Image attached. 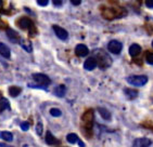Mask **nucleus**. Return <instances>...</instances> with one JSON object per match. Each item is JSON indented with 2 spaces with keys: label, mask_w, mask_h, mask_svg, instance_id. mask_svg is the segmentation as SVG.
<instances>
[{
  "label": "nucleus",
  "mask_w": 153,
  "mask_h": 147,
  "mask_svg": "<svg viewBox=\"0 0 153 147\" xmlns=\"http://www.w3.org/2000/svg\"><path fill=\"white\" fill-rule=\"evenodd\" d=\"M33 79H34V81L38 83L40 88H45V87H47L51 83L50 78L47 75H44V74H34Z\"/></svg>",
  "instance_id": "nucleus-1"
},
{
  "label": "nucleus",
  "mask_w": 153,
  "mask_h": 147,
  "mask_svg": "<svg viewBox=\"0 0 153 147\" xmlns=\"http://www.w3.org/2000/svg\"><path fill=\"white\" fill-rule=\"evenodd\" d=\"M127 81L130 85H135V87H142L148 82L147 76H130L127 78Z\"/></svg>",
  "instance_id": "nucleus-2"
},
{
  "label": "nucleus",
  "mask_w": 153,
  "mask_h": 147,
  "mask_svg": "<svg viewBox=\"0 0 153 147\" xmlns=\"http://www.w3.org/2000/svg\"><path fill=\"white\" fill-rule=\"evenodd\" d=\"M122 49H123V44H122V42L117 41V40H112L108 44V50L111 53H113V54H120Z\"/></svg>",
  "instance_id": "nucleus-3"
},
{
  "label": "nucleus",
  "mask_w": 153,
  "mask_h": 147,
  "mask_svg": "<svg viewBox=\"0 0 153 147\" xmlns=\"http://www.w3.org/2000/svg\"><path fill=\"white\" fill-rule=\"evenodd\" d=\"M52 28H53V30H54V32H56V37L59 39H61V40H66V39H68V32H66L64 28H62V27L58 26V25H53Z\"/></svg>",
  "instance_id": "nucleus-4"
},
{
  "label": "nucleus",
  "mask_w": 153,
  "mask_h": 147,
  "mask_svg": "<svg viewBox=\"0 0 153 147\" xmlns=\"http://www.w3.org/2000/svg\"><path fill=\"white\" fill-rule=\"evenodd\" d=\"M152 144V141L149 140V138L141 137V138H137L135 142H134L133 147H149Z\"/></svg>",
  "instance_id": "nucleus-5"
},
{
  "label": "nucleus",
  "mask_w": 153,
  "mask_h": 147,
  "mask_svg": "<svg viewBox=\"0 0 153 147\" xmlns=\"http://www.w3.org/2000/svg\"><path fill=\"white\" fill-rule=\"evenodd\" d=\"M18 24L22 29H30L33 27V22L28 18H21L19 20Z\"/></svg>",
  "instance_id": "nucleus-6"
},
{
  "label": "nucleus",
  "mask_w": 153,
  "mask_h": 147,
  "mask_svg": "<svg viewBox=\"0 0 153 147\" xmlns=\"http://www.w3.org/2000/svg\"><path fill=\"white\" fill-rule=\"evenodd\" d=\"M75 53H76L78 56L84 57V56H87V54L89 53V50L85 44L80 43V44H77L76 48H75Z\"/></svg>",
  "instance_id": "nucleus-7"
},
{
  "label": "nucleus",
  "mask_w": 153,
  "mask_h": 147,
  "mask_svg": "<svg viewBox=\"0 0 153 147\" xmlns=\"http://www.w3.org/2000/svg\"><path fill=\"white\" fill-rule=\"evenodd\" d=\"M96 66H97V61L94 57H88L84 63V68L87 71H92L96 68Z\"/></svg>",
  "instance_id": "nucleus-8"
},
{
  "label": "nucleus",
  "mask_w": 153,
  "mask_h": 147,
  "mask_svg": "<svg viewBox=\"0 0 153 147\" xmlns=\"http://www.w3.org/2000/svg\"><path fill=\"white\" fill-rule=\"evenodd\" d=\"M7 35H8V37H9V39L12 42H14V43L15 42H20V36L15 30L11 29V28L7 29Z\"/></svg>",
  "instance_id": "nucleus-9"
},
{
  "label": "nucleus",
  "mask_w": 153,
  "mask_h": 147,
  "mask_svg": "<svg viewBox=\"0 0 153 147\" xmlns=\"http://www.w3.org/2000/svg\"><path fill=\"white\" fill-rule=\"evenodd\" d=\"M0 55H2L6 59H9L10 55H11L10 49L4 43H2V42H0Z\"/></svg>",
  "instance_id": "nucleus-10"
},
{
  "label": "nucleus",
  "mask_w": 153,
  "mask_h": 147,
  "mask_svg": "<svg viewBox=\"0 0 153 147\" xmlns=\"http://www.w3.org/2000/svg\"><path fill=\"white\" fill-rule=\"evenodd\" d=\"M141 52V47L139 46V44H137V43H134V44H131L129 47V54H130V56H137L139 54V53Z\"/></svg>",
  "instance_id": "nucleus-11"
},
{
  "label": "nucleus",
  "mask_w": 153,
  "mask_h": 147,
  "mask_svg": "<svg viewBox=\"0 0 153 147\" xmlns=\"http://www.w3.org/2000/svg\"><path fill=\"white\" fill-rule=\"evenodd\" d=\"M46 142H47V144H49V145L59 144V141H58V140H56V138L51 134V132H49V131L46 133Z\"/></svg>",
  "instance_id": "nucleus-12"
},
{
  "label": "nucleus",
  "mask_w": 153,
  "mask_h": 147,
  "mask_svg": "<svg viewBox=\"0 0 153 147\" xmlns=\"http://www.w3.org/2000/svg\"><path fill=\"white\" fill-rule=\"evenodd\" d=\"M98 112L101 115V117L104 119V120H111V112L105 108H102V107H99L98 108Z\"/></svg>",
  "instance_id": "nucleus-13"
},
{
  "label": "nucleus",
  "mask_w": 153,
  "mask_h": 147,
  "mask_svg": "<svg viewBox=\"0 0 153 147\" xmlns=\"http://www.w3.org/2000/svg\"><path fill=\"white\" fill-rule=\"evenodd\" d=\"M10 108V103L9 101L7 100L6 97H0V112L6 110V109Z\"/></svg>",
  "instance_id": "nucleus-14"
},
{
  "label": "nucleus",
  "mask_w": 153,
  "mask_h": 147,
  "mask_svg": "<svg viewBox=\"0 0 153 147\" xmlns=\"http://www.w3.org/2000/svg\"><path fill=\"white\" fill-rule=\"evenodd\" d=\"M65 92H66V88H65V85H58L56 89H54V94L58 95V96L62 97L65 95Z\"/></svg>",
  "instance_id": "nucleus-15"
},
{
  "label": "nucleus",
  "mask_w": 153,
  "mask_h": 147,
  "mask_svg": "<svg viewBox=\"0 0 153 147\" xmlns=\"http://www.w3.org/2000/svg\"><path fill=\"white\" fill-rule=\"evenodd\" d=\"M0 137L2 138L3 141H6V142L13 141V135H12V133L8 132V131H3V132L0 133Z\"/></svg>",
  "instance_id": "nucleus-16"
},
{
  "label": "nucleus",
  "mask_w": 153,
  "mask_h": 147,
  "mask_svg": "<svg viewBox=\"0 0 153 147\" xmlns=\"http://www.w3.org/2000/svg\"><path fill=\"white\" fill-rule=\"evenodd\" d=\"M20 43H21V46L23 47L24 50H26L27 52H32V43H30L28 40H25V39H21Z\"/></svg>",
  "instance_id": "nucleus-17"
},
{
  "label": "nucleus",
  "mask_w": 153,
  "mask_h": 147,
  "mask_svg": "<svg viewBox=\"0 0 153 147\" xmlns=\"http://www.w3.org/2000/svg\"><path fill=\"white\" fill-rule=\"evenodd\" d=\"M20 93H21V88H19V87H11V88H9V94L12 97L18 96Z\"/></svg>",
  "instance_id": "nucleus-18"
},
{
  "label": "nucleus",
  "mask_w": 153,
  "mask_h": 147,
  "mask_svg": "<svg viewBox=\"0 0 153 147\" xmlns=\"http://www.w3.org/2000/svg\"><path fill=\"white\" fill-rule=\"evenodd\" d=\"M66 140H68V143H71V144H75L79 138H78V136H77L75 133H70V134H68V136H66Z\"/></svg>",
  "instance_id": "nucleus-19"
},
{
  "label": "nucleus",
  "mask_w": 153,
  "mask_h": 147,
  "mask_svg": "<svg viewBox=\"0 0 153 147\" xmlns=\"http://www.w3.org/2000/svg\"><path fill=\"white\" fill-rule=\"evenodd\" d=\"M125 94L128 96V98H135L138 95V92L136 90H131V89H125Z\"/></svg>",
  "instance_id": "nucleus-20"
},
{
  "label": "nucleus",
  "mask_w": 153,
  "mask_h": 147,
  "mask_svg": "<svg viewBox=\"0 0 153 147\" xmlns=\"http://www.w3.org/2000/svg\"><path fill=\"white\" fill-rule=\"evenodd\" d=\"M50 114H51V116H53V117H60V116L62 115L61 110L58 108H52L50 110Z\"/></svg>",
  "instance_id": "nucleus-21"
},
{
  "label": "nucleus",
  "mask_w": 153,
  "mask_h": 147,
  "mask_svg": "<svg viewBox=\"0 0 153 147\" xmlns=\"http://www.w3.org/2000/svg\"><path fill=\"white\" fill-rule=\"evenodd\" d=\"M146 61H147L148 64L153 65V53H151V52L147 53V55H146Z\"/></svg>",
  "instance_id": "nucleus-22"
},
{
  "label": "nucleus",
  "mask_w": 153,
  "mask_h": 147,
  "mask_svg": "<svg viewBox=\"0 0 153 147\" xmlns=\"http://www.w3.org/2000/svg\"><path fill=\"white\" fill-rule=\"evenodd\" d=\"M36 132H37V134H38V135H41V134H42V132H44V128H42V124H41V122H38V123L36 124Z\"/></svg>",
  "instance_id": "nucleus-23"
},
{
  "label": "nucleus",
  "mask_w": 153,
  "mask_h": 147,
  "mask_svg": "<svg viewBox=\"0 0 153 147\" xmlns=\"http://www.w3.org/2000/svg\"><path fill=\"white\" fill-rule=\"evenodd\" d=\"M21 129L23 130V131H27V130L30 129V123H28V122H23V123H21Z\"/></svg>",
  "instance_id": "nucleus-24"
},
{
  "label": "nucleus",
  "mask_w": 153,
  "mask_h": 147,
  "mask_svg": "<svg viewBox=\"0 0 153 147\" xmlns=\"http://www.w3.org/2000/svg\"><path fill=\"white\" fill-rule=\"evenodd\" d=\"M48 2H49V0H37V3H38L39 6H41V7L47 6Z\"/></svg>",
  "instance_id": "nucleus-25"
},
{
  "label": "nucleus",
  "mask_w": 153,
  "mask_h": 147,
  "mask_svg": "<svg viewBox=\"0 0 153 147\" xmlns=\"http://www.w3.org/2000/svg\"><path fill=\"white\" fill-rule=\"evenodd\" d=\"M146 6L150 9H153V0H146Z\"/></svg>",
  "instance_id": "nucleus-26"
},
{
  "label": "nucleus",
  "mask_w": 153,
  "mask_h": 147,
  "mask_svg": "<svg viewBox=\"0 0 153 147\" xmlns=\"http://www.w3.org/2000/svg\"><path fill=\"white\" fill-rule=\"evenodd\" d=\"M52 2H53V4H54V6L60 7L62 4V0H52Z\"/></svg>",
  "instance_id": "nucleus-27"
},
{
  "label": "nucleus",
  "mask_w": 153,
  "mask_h": 147,
  "mask_svg": "<svg viewBox=\"0 0 153 147\" xmlns=\"http://www.w3.org/2000/svg\"><path fill=\"white\" fill-rule=\"evenodd\" d=\"M72 4H74V6H78V4H80V2H82V0H71Z\"/></svg>",
  "instance_id": "nucleus-28"
},
{
  "label": "nucleus",
  "mask_w": 153,
  "mask_h": 147,
  "mask_svg": "<svg viewBox=\"0 0 153 147\" xmlns=\"http://www.w3.org/2000/svg\"><path fill=\"white\" fill-rule=\"evenodd\" d=\"M77 142H78V145H79L80 147H85V144H84V143H82V142L80 141V140H78Z\"/></svg>",
  "instance_id": "nucleus-29"
},
{
  "label": "nucleus",
  "mask_w": 153,
  "mask_h": 147,
  "mask_svg": "<svg viewBox=\"0 0 153 147\" xmlns=\"http://www.w3.org/2000/svg\"><path fill=\"white\" fill-rule=\"evenodd\" d=\"M0 147H12V146H9V145L4 144V143H0Z\"/></svg>",
  "instance_id": "nucleus-30"
},
{
  "label": "nucleus",
  "mask_w": 153,
  "mask_h": 147,
  "mask_svg": "<svg viewBox=\"0 0 153 147\" xmlns=\"http://www.w3.org/2000/svg\"><path fill=\"white\" fill-rule=\"evenodd\" d=\"M2 7V0H0V8Z\"/></svg>",
  "instance_id": "nucleus-31"
},
{
  "label": "nucleus",
  "mask_w": 153,
  "mask_h": 147,
  "mask_svg": "<svg viewBox=\"0 0 153 147\" xmlns=\"http://www.w3.org/2000/svg\"><path fill=\"white\" fill-rule=\"evenodd\" d=\"M152 47H153V41H152Z\"/></svg>",
  "instance_id": "nucleus-32"
}]
</instances>
